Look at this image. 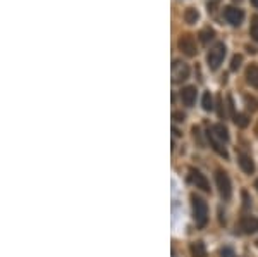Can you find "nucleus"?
Returning a JSON list of instances; mask_svg holds the SVG:
<instances>
[{
    "label": "nucleus",
    "mask_w": 258,
    "mask_h": 257,
    "mask_svg": "<svg viewBox=\"0 0 258 257\" xmlns=\"http://www.w3.org/2000/svg\"><path fill=\"white\" fill-rule=\"evenodd\" d=\"M191 205H193V219L198 228H205L209 223V205L197 193H191Z\"/></svg>",
    "instance_id": "obj_1"
},
{
    "label": "nucleus",
    "mask_w": 258,
    "mask_h": 257,
    "mask_svg": "<svg viewBox=\"0 0 258 257\" xmlns=\"http://www.w3.org/2000/svg\"><path fill=\"white\" fill-rule=\"evenodd\" d=\"M224 57H226V45L224 43H215L207 54V64H209L210 71H217L219 66L222 64Z\"/></svg>",
    "instance_id": "obj_2"
},
{
    "label": "nucleus",
    "mask_w": 258,
    "mask_h": 257,
    "mask_svg": "<svg viewBox=\"0 0 258 257\" xmlns=\"http://www.w3.org/2000/svg\"><path fill=\"white\" fill-rule=\"evenodd\" d=\"M215 183H217L219 193L224 200H229L232 195V185H231V178L224 169H217L215 171Z\"/></svg>",
    "instance_id": "obj_3"
},
{
    "label": "nucleus",
    "mask_w": 258,
    "mask_h": 257,
    "mask_svg": "<svg viewBox=\"0 0 258 257\" xmlns=\"http://www.w3.org/2000/svg\"><path fill=\"white\" fill-rule=\"evenodd\" d=\"M177 47L184 56L188 57H195L197 56V41H195L193 35H182L181 38L177 40Z\"/></svg>",
    "instance_id": "obj_4"
},
{
    "label": "nucleus",
    "mask_w": 258,
    "mask_h": 257,
    "mask_svg": "<svg viewBox=\"0 0 258 257\" xmlns=\"http://www.w3.org/2000/svg\"><path fill=\"white\" fill-rule=\"evenodd\" d=\"M189 78V66L186 62L176 61L172 64V81L174 83H182Z\"/></svg>",
    "instance_id": "obj_5"
},
{
    "label": "nucleus",
    "mask_w": 258,
    "mask_h": 257,
    "mask_svg": "<svg viewBox=\"0 0 258 257\" xmlns=\"http://www.w3.org/2000/svg\"><path fill=\"white\" fill-rule=\"evenodd\" d=\"M189 181L193 183L197 188L203 190V192L209 193L210 192V183L209 180L205 178V175H202V171H198V169L195 168H189Z\"/></svg>",
    "instance_id": "obj_6"
},
{
    "label": "nucleus",
    "mask_w": 258,
    "mask_h": 257,
    "mask_svg": "<svg viewBox=\"0 0 258 257\" xmlns=\"http://www.w3.org/2000/svg\"><path fill=\"white\" fill-rule=\"evenodd\" d=\"M224 18H226L227 23H231L232 26H239L243 23V18H244V12L238 9V7H226L224 11Z\"/></svg>",
    "instance_id": "obj_7"
},
{
    "label": "nucleus",
    "mask_w": 258,
    "mask_h": 257,
    "mask_svg": "<svg viewBox=\"0 0 258 257\" xmlns=\"http://www.w3.org/2000/svg\"><path fill=\"white\" fill-rule=\"evenodd\" d=\"M239 230L243 231V233H246V235L256 233V231H258V218H255V216H244V218H241Z\"/></svg>",
    "instance_id": "obj_8"
},
{
    "label": "nucleus",
    "mask_w": 258,
    "mask_h": 257,
    "mask_svg": "<svg viewBox=\"0 0 258 257\" xmlns=\"http://www.w3.org/2000/svg\"><path fill=\"white\" fill-rule=\"evenodd\" d=\"M238 163H239V168L243 169L246 175H253V173H255V163H253L251 156L244 154V152H238Z\"/></svg>",
    "instance_id": "obj_9"
},
{
    "label": "nucleus",
    "mask_w": 258,
    "mask_h": 257,
    "mask_svg": "<svg viewBox=\"0 0 258 257\" xmlns=\"http://www.w3.org/2000/svg\"><path fill=\"white\" fill-rule=\"evenodd\" d=\"M181 100L184 106L191 107L197 100V86H186V88H182L181 92Z\"/></svg>",
    "instance_id": "obj_10"
},
{
    "label": "nucleus",
    "mask_w": 258,
    "mask_h": 257,
    "mask_svg": "<svg viewBox=\"0 0 258 257\" xmlns=\"http://www.w3.org/2000/svg\"><path fill=\"white\" fill-rule=\"evenodd\" d=\"M210 131H212V133H214V136L219 140V142H222V143L229 142V131H227V128L224 126L222 123L214 124V126L210 128Z\"/></svg>",
    "instance_id": "obj_11"
},
{
    "label": "nucleus",
    "mask_w": 258,
    "mask_h": 257,
    "mask_svg": "<svg viewBox=\"0 0 258 257\" xmlns=\"http://www.w3.org/2000/svg\"><path fill=\"white\" fill-rule=\"evenodd\" d=\"M207 138H209V142H210V147L214 148L219 156H222V157H226V159H227V152H226V148H224V143L219 142V140L215 138L214 133L210 131V128L207 130Z\"/></svg>",
    "instance_id": "obj_12"
},
{
    "label": "nucleus",
    "mask_w": 258,
    "mask_h": 257,
    "mask_svg": "<svg viewBox=\"0 0 258 257\" xmlns=\"http://www.w3.org/2000/svg\"><path fill=\"white\" fill-rule=\"evenodd\" d=\"M246 81H248V85L253 86V88H258V64L248 66V69H246Z\"/></svg>",
    "instance_id": "obj_13"
},
{
    "label": "nucleus",
    "mask_w": 258,
    "mask_h": 257,
    "mask_svg": "<svg viewBox=\"0 0 258 257\" xmlns=\"http://www.w3.org/2000/svg\"><path fill=\"white\" fill-rule=\"evenodd\" d=\"M191 255L193 257H207V248L203 245V242H193L189 247Z\"/></svg>",
    "instance_id": "obj_14"
},
{
    "label": "nucleus",
    "mask_w": 258,
    "mask_h": 257,
    "mask_svg": "<svg viewBox=\"0 0 258 257\" xmlns=\"http://www.w3.org/2000/svg\"><path fill=\"white\" fill-rule=\"evenodd\" d=\"M200 19V12L195 9V7H189V9H186L184 12V21L188 24H195L197 21Z\"/></svg>",
    "instance_id": "obj_15"
},
{
    "label": "nucleus",
    "mask_w": 258,
    "mask_h": 257,
    "mask_svg": "<svg viewBox=\"0 0 258 257\" xmlns=\"http://www.w3.org/2000/svg\"><path fill=\"white\" fill-rule=\"evenodd\" d=\"M215 36V31L212 30V28H205V30L200 31V40H202V43H209L210 40H214Z\"/></svg>",
    "instance_id": "obj_16"
},
{
    "label": "nucleus",
    "mask_w": 258,
    "mask_h": 257,
    "mask_svg": "<svg viewBox=\"0 0 258 257\" xmlns=\"http://www.w3.org/2000/svg\"><path fill=\"white\" fill-rule=\"evenodd\" d=\"M244 102H246L248 111H251V113L258 111V100L255 97H251V95H244Z\"/></svg>",
    "instance_id": "obj_17"
},
{
    "label": "nucleus",
    "mask_w": 258,
    "mask_h": 257,
    "mask_svg": "<svg viewBox=\"0 0 258 257\" xmlns=\"http://www.w3.org/2000/svg\"><path fill=\"white\" fill-rule=\"evenodd\" d=\"M202 107H203L205 111H212V109H214V104H212V95H210V92H205V93H203Z\"/></svg>",
    "instance_id": "obj_18"
},
{
    "label": "nucleus",
    "mask_w": 258,
    "mask_h": 257,
    "mask_svg": "<svg viewBox=\"0 0 258 257\" xmlns=\"http://www.w3.org/2000/svg\"><path fill=\"white\" fill-rule=\"evenodd\" d=\"M234 123L238 124L239 128H246V126H248V123H249V121H248V116H246V114H239V113H238V114L234 116Z\"/></svg>",
    "instance_id": "obj_19"
},
{
    "label": "nucleus",
    "mask_w": 258,
    "mask_h": 257,
    "mask_svg": "<svg viewBox=\"0 0 258 257\" xmlns=\"http://www.w3.org/2000/svg\"><path fill=\"white\" fill-rule=\"evenodd\" d=\"M249 35H251V38L258 41V16L251 19V28H249Z\"/></svg>",
    "instance_id": "obj_20"
},
{
    "label": "nucleus",
    "mask_w": 258,
    "mask_h": 257,
    "mask_svg": "<svg viewBox=\"0 0 258 257\" xmlns=\"http://www.w3.org/2000/svg\"><path fill=\"white\" fill-rule=\"evenodd\" d=\"M241 62H243V57H241L239 54H236V56L232 57V61H231V69H232V71H238Z\"/></svg>",
    "instance_id": "obj_21"
},
{
    "label": "nucleus",
    "mask_w": 258,
    "mask_h": 257,
    "mask_svg": "<svg viewBox=\"0 0 258 257\" xmlns=\"http://www.w3.org/2000/svg\"><path fill=\"white\" fill-rule=\"evenodd\" d=\"M172 118L176 119V121H184V118H186V116L182 114V113H177V111H176V113L172 114Z\"/></svg>",
    "instance_id": "obj_22"
},
{
    "label": "nucleus",
    "mask_w": 258,
    "mask_h": 257,
    "mask_svg": "<svg viewBox=\"0 0 258 257\" xmlns=\"http://www.w3.org/2000/svg\"><path fill=\"white\" fill-rule=\"evenodd\" d=\"M219 116L220 118H224V109H222V97H219Z\"/></svg>",
    "instance_id": "obj_23"
},
{
    "label": "nucleus",
    "mask_w": 258,
    "mask_h": 257,
    "mask_svg": "<svg viewBox=\"0 0 258 257\" xmlns=\"http://www.w3.org/2000/svg\"><path fill=\"white\" fill-rule=\"evenodd\" d=\"M251 4H253V6L256 7V9H258V0H251Z\"/></svg>",
    "instance_id": "obj_24"
},
{
    "label": "nucleus",
    "mask_w": 258,
    "mask_h": 257,
    "mask_svg": "<svg viewBox=\"0 0 258 257\" xmlns=\"http://www.w3.org/2000/svg\"><path fill=\"white\" fill-rule=\"evenodd\" d=\"M255 133H256V136H258V123H256V126H255Z\"/></svg>",
    "instance_id": "obj_25"
},
{
    "label": "nucleus",
    "mask_w": 258,
    "mask_h": 257,
    "mask_svg": "<svg viewBox=\"0 0 258 257\" xmlns=\"http://www.w3.org/2000/svg\"><path fill=\"white\" fill-rule=\"evenodd\" d=\"M255 188H256V190H258V180H256V181H255Z\"/></svg>",
    "instance_id": "obj_26"
},
{
    "label": "nucleus",
    "mask_w": 258,
    "mask_h": 257,
    "mask_svg": "<svg viewBox=\"0 0 258 257\" xmlns=\"http://www.w3.org/2000/svg\"><path fill=\"white\" fill-rule=\"evenodd\" d=\"M256 247H258V240H256Z\"/></svg>",
    "instance_id": "obj_27"
}]
</instances>
